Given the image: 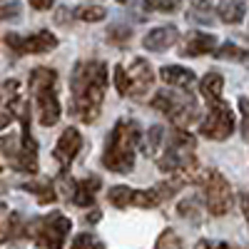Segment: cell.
Listing matches in <instances>:
<instances>
[{
	"label": "cell",
	"mask_w": 249,
	"mask_h": 249,
	"mask_svg": "<svg viewBox=\"0 0 249 249\" xmlns=\"http://www.w3.org/2000/svg\"><path fill=\"white\" fill-rule=\"evenodd\" d=\"M0 212H5V204L3 202H0Z\"/></svg>",
	"instance_id": "obj_39"
},
{
	"label": "cell",
	"mask_w": 249,
	"mask_h": 249,
	"mask_svg": "<svg viewBox=\"0 0 249 249\" xmlns=\"http://www.w3.org/2000/svg\"><path fill=\"white\" fill-rule=\"evenodd\" d=\"M107 90V68L95 60H82L75 65L70 75V92H72V112L82 122H95L102 100Z\"/></svg>",
	"instance_id": "obj_1"
},
{
	"label": "cell",
	"mask_w": 249,
	"mask_h": 249,
	"mask_svg": "<svg viewBox=\"0 0 249 249\" xmlns=\"http://www.w3.org/2000/svg\"><path fill=\"white\" fill-rule=\"evenodd\" d=\"M75 15L82 23H100V20L107 15V10L100 8V5H80V8H75Z\"/></svg>",
	"instance_id": "obj_21"
},
{
	"label": "cell",
	"mask_w": 249,
	"mask_h": 249,
	"mask_svg": "<svg viewBox=\"0 0 249 249\" xmlns=\"http://www.w3.org/2000/svg\"><path fill=\"white\" fill-rule=\"evenodd\" d=\"M3 43L13 50V55H18V57L23 55V37H20L18 33H8V35L3 37Z\"/></svg>",
	"instance_id": "obj_32"
},
{
	"label": "cell",
	"mask_w": 249,
	"mask_h": 249,
	"mask_svg": "<svg viewBox=\"0 0 249 249\" xmlns=\"http://www.w3.org/2000/svg\"><path fill=\"white\" fill-rule=\"evenodd\" d=\"M23 190L37 195V202H40V204H50V202L57 199L55 187H53L48 179H33V182H25V184H23Z\"/></svg>",
	"instance_id": "obj_19"
},
{
	"label": "cell",
	"mask_w": 249,
	"mask_h": 249,
	"mask_svg": "<svg viewBox=\"0 0 249 249\" xmlns=\"http://www.w3.org/2000/svg\"><path fill=\"white\" fill-rule=\"evenodd\" d=\"M179 187H182V182H177V179L162 182V184L152 187V190H130V187H124V184H117L107 192V199H110L112 207H117V210H127V207L150 210V207H157L164 199H170Z\"/></svg>",
	"instance_id": "obj_4"
},
{
	"label": "cell",
	"mask_w": 249,
	"mask_h": 249,
	"mask_svg": "<svg viewBox=\"0 0 249 249\" xmlns=\"http://www.w3.org/2000/svg\"><path fill=\"white\" fill-rule=\"evenodd\" d=\"M57 72L50 68H35L30 72V92L35 95V110L43 127H53L60 120V100L55 92Z\"/></svg>",
	"instance_id": "obj_3"
},
{
	"label": "cell",
	"mask_w": 249,
	"mask_h": 249,
	"mask_svg": "<svg viewBox=\"0 0 249 249\" xmlns=\"http://www.w3.org/2000/svg\"><path fill=\"white\" fill-rule=\"evenodd\" d=\"M247 50L244 48H237L234 43H224L219 50H217V57L219 60H247Z\"/></svg>",
	"instance_id": "obj_24"
},
{
	"label": "cell",
	"mask_w": 249,
	"mask_h": 249,
	"mask_svg": "<svg viewBox=\"0 0 249 249\" xmlns=\"http://www.w3.org/2000/svg\"><path fill=\"white\" fill-rule=\"evenodd\" d=\"M70 249H102V242L95 237V234H88V232H82L72 239V247Z\"/></svg>",
	"instance_id": "obj_25"
},
{
	"label": "cell",
	"mask_w": 249,
	"mask_h": 249,
	"mask_svg": "<svg viewBox=\"0 0 249 249\" xmlns=\"http://www.w3.org/2000/svg\"><path fill=\"white\" fill-rule=\"evenodd\" d=\"M160 77H162V82H167L170 88L190 90L195 85V72L187 70V68H179V65H164L160 70Z\"/></svg>",
	"instance_id": "obj_12"
},
{
	"label": "cell",
	"mask_w": 249,
	"mask_h": 249,
	"mask_svg": "<svg viewBox=\"0 0 249 249\" xmlns=\"http://www.w3.org/2000/svg\"><path fill=\"white\" fill-rule=\"evenodd\" d=\"M164 140V130L160 127V124H155V127H150V142H147V155H157V147L160 142Z\"/></svg>",
	"instance_id": "obj_30"
},
{
	"label": "cell",
	"mask_w": 249,
	"mask_h": 249,
	"mask_svg": "<svg viewBox=\"0 0 249 249\" xmlns=\"http://www.w3.org/2000/svg\"><path fill=\"white\" fill-rule=\"evenodd\" d=\"M187 18H192L197 20V23H212V5H210V0H197V3H192L190 8V15Z\"/></svg>",
	"instance_id": "obj_22"
},
{
	"label": "cell",
	"mask_w": 249,
	"mask_h": 249,
	"mask_svg": "<svg viewBox=\"0 0 249 249\" xmlns=\"http://www.w3.org/2000/svg\"><path fill=\"white\" fill-rule=\"evenodd\" d=\"M222 88H224V77L219 72H207L204 80L199 82V90L207 102H217L222 100Z\"/></svg>",
	"instance_id": "obj_18"
},
{
	"label": "cell",
	"mask_w": 249,
	"mask_h": 249,
	"mask_svg": "<svg viewBox=\"0 0 249 249\" xmlns=\"http://www.w3.org/2000/svg\"><path fill=\"white\" fill-rule=\"evenodd\" d=\"M80 147H82V135H80L75 127H68L65 132L60 135V140H57V144H55V152H53V155H55V160H57V164H60L62 170L72 164V160L77 157Z\"/></svg>",
	"instance_id": "obj_10"
},
{
	"label": "cell",
	"mask_w": 249,
	"mask_h": 249,
	"mask_svg": "<svg viewBox=\"0 0 249 249\" xmlns=\"http://www.w3.org/2000/svg\"><path fill=\"white\" fill-rule=\"evenodd\" d=\"M195 249H234L232 244H227V242H210V239H202L195 244Z\"/></svg>",
	"instance_id": "obj_34"
},
{
	"label": "cell",
	"mask_w": 249,
	"mask_h": 249,
	"mask_svg": "<svg viewBox=\"0 0 249 249\" xmlns=\"http://www.w3.org/2000/svg\"><path fill=\"white\" fill-rule=\"evenodd\" d=\"M140 124L135 120H117L112 127L107 144H105V155H102V164L117 175H124L135 167V150L140 144Z\"/></svg>",
	"instance_id": "obj_2"
},
{
	"label": "cell",
	"mask_w": 249,
	"mask_h": 249,
	"mask_svg": "<svg viewBox=\"0 0 249 249\" xmlns=\"http://www.w3.org/2000/svg\"><path fill=\"white\" fill-rule=\"evenodd\" d=\"M115 88L120 95H130V77L122 65H115Z\"/></svg>",
	"instance_id": "obj_28"
},
{
	"label": "cell",
	"mask_w": 249,
	"mask_h": 249,
	"mask_svg": "<svg viewBox=\"0 0 249 249\" xmlns=\"http://www.w3.org/2000/svg\"><path fill=\"white\" fill-rule=\"evenodd\" d=\"M127 77H130V95H135V97L147 95L152 82H155V72L150 68V62L142 60V57L132 60V65L127 70Z\"/></svg>",
	"instance_id": "obj_9"
},
{
	"label": "cell",
	"mask_w": 249,
	"mask_h": 249,
	"mask_svg": "<svg viewBox=\"0 0 249 249\" xmlns=\"http://www.w3.org/2000/svg\"><path fill=\"white\" fill-rule=\"evenodd\" d=\"M20 15H23V5L15 3V0L0 8V20H20Z\"/></svg>",
	"instance_id": "obj_29"
},
{
	"label": "cell",
	"mask_w": 249,
	"mask_h": 249,
	"mask_svg": "<svg viewBox=\"0 0 249 249\" xmlns=\"http://www.w3.org/2000/svg\"><path fill=\"white\" fill-rule=\"evenodd\" d=\"M217 15L222 18V23H227V25H237V23H242V20H244L247 8H244L242 0H219Z\"/></svg>",
	"instance_id": "obj_16"
},
{
	"label": "cell",
	"mask_w": 249,
	"mask_h": 249,
	"mask_svg": "<svg viewBox=\"0 0 249 249\" xmlns=\"http://www.w3.org/2000/svg\"><path fill=\"white\" fill-rule=\"evenodd\" d=\"M53 48H57V37L48 30H40L30 37H23V55L25 53H33V55H43V53H50Z\"/></svg>",
	"instance_id": "obj_14"
},
{
	"label": "cell",
	"mask_w": 249,
	"mask_h": 249,
	"mask_svg": "<svg viewBox=\"0 0 249 249\" xmlns=\"http://www.w3.org/2000/svg\"><path fill=\"white\" fill-rule=\"evenodd\" d=\"M177 212H179V217L192 219L195 224L199 222V207H197V199H184V202H179Z\"/></svg>",
	"instance_id": "obj_27"
},
{
	"label": "cell",
	"mask_w": 249,
	"mask_h": 249,
	"mask_svg": "<svg viewBox=\"0 0 249 249\" xmlns=\"http://www.w3.org/2000/svg\"><path fill=\"white\" fill-rule=\"evenodd\" d=\"M23 234H28V227H25V222H23V217H20L18 212H13L5 222H3V227H0V242H15L18 237H23Z\"/></svg>",
	"instance_id": "obj_17"
},
{
	"label": "cell",
	"mask_w": 249,
	"mask_h": 249,
	"mask_svg": "<svg viewBox=\"0 0 249 249\" xmlns=\"http://www.w3.org/2000/svg\"><path fill=\"white\" fill-rule=\"evenodd\" d=\"M130 37H132V33H130L127 25H112V28L107 30V40H110V43H115V45L130 43Z\"/></svg>",
	"instance_id": "obj_26"
},
{
	"label": "cell",
	"mask_w": 249,
	"mask_h": 249,
	"mask_svg": "<svg viewBox=\"0 0 249 249\" xmlns=\"http://www.w3.org/2000/svg\"><path fill=\"white\" fill-rule=\"evenodd\" d=\"M204 202L214 217H224L232 210V187L222 172H207L204 177Z\"/></svg>",
	"instance_id": "obj_8"
},
{
	"label": "cell",
	"mask_w": 249,
	"mask_h": 249,
	"mask_svg": "<svg viewBox=\"0 0 249 249\" xmlns=\"http://www.w3.org/2000/svg\"><path fill=\"white\" fill-rule=\"evenodd\" d=\"M152 107L164 112L175 124L184 127V124L195 122L197 117V102L190 95H177V92H157L152 100Z\"/></svg>",
	"instance_id": "obj_6"
},
{
	"label": "cell",
	"mask_w": 249,
	"mask_h": 249,
	"mask_svg": "<svg viewBox=\"0 0 249 249\" xmlns=\"http://www.w3.org/2000/svg\"><path fill=\"white\" fill-rule=\"evenodd\" d=\"M70 230H72V222L65 214L53 212V214L33 219L28 224V237H33L43 249H62Z\"/></svg>",
	"instance_id": "obj_5"
},
{
	"label": "cell",
	"mask_w": 249,
	"mask_h": 249,
	"mask_svg": "<svg viewBox=\"0 0 249 249\" xmlns=\"http://www.w3.org/2000/svg\"><path fill=\"white\" fill-rule=\"evenodd\" d=\"M97 219H100V212H97V210H95V212H90V214L85 217V222H97Z\"/></svg>",
	"instance_id": "obj_37"
},
{
	"label": "cell",
	"mask_w": 249,
	"mask_h": 249,
	"mask_svg": "<svg viewBox=\"0 0 249 249\" xmlns=\"http://www.w3.org/2000/svg\"><path fill=\"white\" fill-rule=\"evenodd\" d=\"M117 3H122V5H127V3H135V0H117Z\"/></svg>",
	"instance_id": "obj_38"
},
{
	"label": "cell",
	"mask_w": 249,
	"mask_h": 249,
	"mask_svg": "<svg viewBox=\"0 0 249 249\" xmlns=\"http://www.w3.org/2000/svg\"><path fill=\"white\" fill-rule=\"evenodd\" d=\"M100 177H85V179H80V182H75V190H72V204H77V207H90L92 202H95V192L100 190Z\"/></svg>",
	"instance_id": "obj_13"
},
{
	"label": "cell",
	"mask_w": 249,
	"mask_h": 249,
	"mask_svg": "<svg viewBox=\"0 0 249 249\" xmlns=\"http://www.w3.org/2000/svg\"><path fill=\"white\" fill-rule=\"evenodd\" d=\"M147 10H157V13H170L177 8V0H144Z\"/></svg>",
	"instance_id": "obj_31"
},
{
	"label": "cell",
	"mask_w": 249,
	"mask_h": 249,
	"mask_svg": "<svg viewBox=\"0 0 249 249\" xmlns=\"http://www.w3.org/2000/svg\"><path fill=\"white\" fill-rule=\"evenodd\" d=\"M242 212H244V217H247V222H249V192L242 195Z\"/></svg>",
	"instance_id": "obj_36"
},
{
	"label": "cell",
	"mask_w": 249,
	"mask_h": 249,
	"mask_svg": "<svg viewBox=\"0 0 249 249\" xmlns=\"http://www.w3.org/2000/svg\"><path fill=\"white\" fill-rule=\"evenodd\" d=\"M28 3H30L35 10H48V8L55 3V0H28Z\"/></svg>",
	"instance_id": "obj_35"
},
{
	"label": "cell",
	"mask_w": 249,
	"mask_h": 249,
	"mask_svg": "<svg viewBox=\"0 0 249 249\" xmlns=\"http://www.w3.org/2000/svg\"><path fill=\"white\" fill-rule=\"evenodd\" d=\"M232 130H234V112H232V107L227 105L224 100L212 102L210 112H207V117L199 124V135H204L207 140L222 142V140H227L232 135Z\"/></svg>",
	"instance_id": "obj_7"
},
{
	"label": "cell",
	"mask_w": 249,
	"mask_h": 249,
	"mask_svg": "<svg viewBox=\"0 0 249 249\" xmlns=\"http://www.w3.org/2000/svg\"><path fill=\"white\" fill-rule=\"evenodd\" d=\"M239 107H242V135L244 140H249V100H239Z\"/></svg>",
	"instance_id": "obj_33"
},
{
	"label": "cell",
	"mask_w": 249,
	"mask_h": 249,
	"mask_svg": "<svg viewBox=\"0 0 249 249\" xmlns=\"http://www.w3.org/2000/svg\"><path fill=\"white\" fill-rule=\"evenodd\" d=\"M155 249H184V247H182V239H179V234H177V232L164 230V232L160 234V239H157Z\"/></svg>",
	"instance_id": "obj_23"
},
{
	"label": "cell",
	"mask_w": 249,
	"mask_h": 249,
	"mask_svg": "<svg viewBox=\"0 0 249 249\" xmlns=\"http://www.w3.org/2000/svg\"><path fill=\"white\" fill-rule=\"evenodd\" d=\"M214 48H217V37H214V35L192 33V37L187 40L182 55H187V57H199V55H210Z\"/></svg>",
	"instance_id": "obj_15"
},
{
	"label": "cell",
	"mask_w": 249,
	"mask_h": 249,
	"mask_svg": "<svg viewBox=\"0 0 249 249\" xmlns=\"http://www.w3.org/2000/svg\"><path fill=\"white\" fill-rule=\"evenodd\" d=\"M177 37H179V30L175 25H162V28H155V30H150L147 35H144L142 45L150 53H164L177 43Z\"/></svg>",
	"instance_id": "obj_11"
},
{
	"label": "cell",
	"mask_w": 249,
	"mask_h": 249,
	"mask_svg": "<svg viewBox=\"0 0 249 249\" xmlns=\"http://www.w3.org/2000/svg\"><path fill=\"white\" fill-rule=\"evenodd\" d=\"M167 150H175V152H179V155H190V152L195 150V137L187 135V132H182V130H175V132H170V137H167Z\"/></svg>",
	"instance_id": "obj_20"
}]
</instances>
